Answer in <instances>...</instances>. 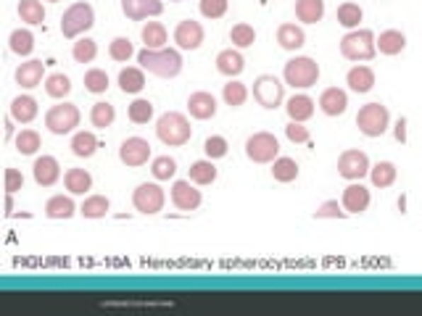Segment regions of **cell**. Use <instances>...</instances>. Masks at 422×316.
Instances as JSON below:
<instances>
[{"label":"cell","mask_w":422,"mask_h":316,"mask_svg":"<svg viewBox=\"0 0 422 316\" xmlns=\"http://www.w3.org/2000/svg\"><path fill=\"white\" fill-rule=\"evenodd\" d=\"M132 42L127 37H116L111 45H108V56L114 58V61H127V58L132 56Z\"/></svg>","instance_id":"49"},{"label":"cell","mask_w":422,"mask_h":316,"mask_svg":"<svg viewBox=\"0 0 422 316\" xmlns=\"http://www.w3.org/2000/svg\"><path fill=\"white\" fill-rule=\"evenodd\" d=\"M96 53H98L96 40H87V37L77 40V42H74V50H72V56H74L77 64H90V61L96 58Z\"/></svg>","instance_id":"40"},{"label":"cell","mask_w":422,"mask_h":316,"mask_svg":"<svg viewBox=\"0 0 422 316\" xmlns=\"http://www.w3.org/2000/svg\"><path fill=\"white\" fill-rule=\"evenodd\" d=\"M114 105L111 103H96L93 105V111H90V122H93V127H98V129H106V127L114 124Z\"/></svg>","instance_id":"37"},{"label":"cell","mask_w":422,"mask_h":316,"mask_svg":"<svg viewBox=\"0 0 422 316\" xmlns=\"http://www.w3.org/2000/svg\"><path fill=\"white\" fill-rule=\"evenodd\" d=\"M35 116H38V100H35V98L19 95L11 100V119H13V122L29 124Z\"/></svg>","instance_id":"20"},{"label":"cell","mask_w":422,"mask_h":316,"mask_svg":"<svg viewBox=\"0 0 422 316\" xmlns=\"http://www.w3.org/2000/svg\"><path fill=\"white\" fill-rule=\"evenodd\" d=\"M143 42H145V48L161 50L164 42H166V29H164V24H159V21H148V24L143 27Z\"/></svg>","instance_id":"32"},{"label":"cell","mask_w":422,"mask_h":316,"mask_svg":"<svg viewBox=\"0 0 422 316\" xmlns=\"http://www.w3.org/2000/svg\"><path fill=\"white\" fill-rule=\"evenodd\" d=\"M285 134H288L290 143H309V129L301 122H290L285 127Z\"/></svg>","instance_id":"53"},{"label":"cell","mask_w":422,"mask_h":316,"mask_svg":"<svg viewBox=\"0 0 422 316\" xmlns=\"http://www.w3.org/2000/svg\"><path fill=\"white\" fill-rule=\"evenodd\" d=\"M24 187V177H21L19 169H6V190L16 192Z\"/></svg>","instance_id":"54"},{"label":"cell","mask_w":422,"mask_h":316,"mask_svg":"<svg viewBox=\"0 0 422 316\" xmlns=\"http://www.w3.org/2000/svg\"><path fill=\"white\" fill-rule=\"evenodd\" d=\"M119 87H122V90H125V93H140V90H143L145 87V77H143V71H140V69H122V71H119Z\"/></svg>","instance_id":"31"},{"label":"cell","mask_w":422,"mask_h":316,"mask_svg":"<svg viewBox=\"0 0 422 316\" xmlns=\"http://www.w3.org/2000/svg\"><path fill=\"white\" fill-rule=\"evenodd\" d=\"M77 124H79V111H77V105H72V103L53 105L48 114H45V127H48L53 134H69Z\"/></svg>","instance_id":"8"},{"label":"cell","mask_w":422,"mask_h":316,"mask_svg":"<svg viewBox=\"0 0 422 316\" xmlns=\"http://www.w3.org/2000/svg\"><path fill=\"white\" fill-rule=\"evenodd\" d=\"M188 111L195 119H211V116L217 114V100H214L211 93H193L188 98Z\"/></svg>","instance_id":"18"},{"label":"cell","mask_w":422,"mask_h":316,"mask_svg":"<svg viewBox=\"0 0 422 316\" xmlns=\"http://www.w3.org/2000/svg\"><path fill=\"white\" fill-rule=\"evenodd\" d=\"M375 50H377V42H375V35L370 29L348 32L341 40V53L348 61H370V58H375Z\"/></svg>","instance_id":"3"},{"label":"cell","mask_w":422,"mask_h":316,"mask_svg":"<svg viewBox=\"0 0 422 316\" xmlns=\"http://www.w3.org/2000/svg\"><path fill=\"white\" fill-rule=\"evenodd\" d=\"M85 87L90 93H106V87H108V74L101 71V69H90L85 74Z\"/></svg>","instance_id":"48"},{"label":"cell","mask_w":422,"mask_h":316,"mask_svg":"<svg viewBox=\"0 0 422 316\" xmlns=\"http://www.w3.org/2000/svg\"><path fill=\"white\" fill-rule=\"evenodd\" d=\"M45 213L50 219H69L74 216V201L72 198H64V195H56L45 203Z\"/></svg>","instance_id":"29"},{"label":"cell","mask_w":422,"mask_h":316,"mask_svg":"<svg viewBox=\"0 0 422 316\" xmlns=\"http://www.w3.org/2000/svg\"><path fill=\"white\" fill-rule=\"evenodd\" d=\"M319 79V66L312 58L298 56L285 64V82L293 87H312Z\"/></svg>","instance_id":"6"},{"label":"cell","mask_w":422,"mask_h":316,"mask_svg":"<svg viewBox=\"0 0 422 316\" xmlns=\"http://www.w3.org/2000/svg\"><path fill=\"white\" fill-rule=\"evenodd\" d=\"M316 219H343L346 211H341V206H338V201H327L319 206V211L314 213Z\"/></svg>","instance_id":"52"},{"label":"cell","mask_w":422,"mask_h":316,"mask_svg":"<svg viewBox=\"0 0 422 316\" xmlns=\"http://www.w3.org/2000/svg\"><path fill=\"white\" fill-rule=\"evenodd\" d=\"M217 180V166L211 161H195L190 166V182L195 185H211Z\"/></svg>","instance_id":"35"},{"label":"cell","mask_w":422,"mask_h":316,"mask_svg":"<svg viewBox=\"0 0 422 316\" xmlns=\"http://www.w3.org/2000/svg\"><path fill=\"white\" fill-rule=\"evenodd\" d=\"M272 177L278 182H293L298 177V166L293 158H275V166H272Z\"/></svg>","instance_id":"36"},{"label":"cell","mask_w":422,"mask_h":316,"mask_svg":"<svg viewBox=\"0 0 422 316\" xmlns=\"http://www.w3.org/2000/svg\"><path fill=\"white\" fill-rule=\"evenodd\" d=\"M338 21H341L346 29H354L356 24L362 21V8L354 6V3H343V6L338 8Z\"/></svg>","instance_id":"46"},{"label":"cell","mask_w":422,"mask_h":316,"mask_svg":"<svg viewBox=\"0 0 422 316\" xmlns=\"http://www.w3.org/2000/svg\"><path fill=\"white\" fill-rule=\"evenodd\" d=\"M96 24V13L93 8L87 6V3H74L72 8L64 13V19H61V32H64V37H77L82 32Z\"/></svg>","instance_id":"4"},{"label":"cell","mask_w":422,"mask_h":316,"mask_svg":"<svg viewBox=\"0 0 422 316\" xmlns=\"http://www.w3.org/2000/svg\"><path fill=\"white\" fill-rule=\"evenodd\" d=\"M151 172H154L156 180H172L174 172H177V163L169 156H159L154 161V166H151Z\"/></svg>","instance_id":"47"},{"label":"cell","mask_w":422,"mask_h":316,"mask_svg":"<svg viewBox=\"0 0 422 316\" xmlns=\"http://www.w3.org/2000/svg\"><path fill=\"white\" fill-rule=\"evenodd\" d=\"M253 98H256L259 105H264V108H278V105L283 103V85H280V79L269 77V74L259 77L253 82Z\"/></svg>","instance_id":"9"},{"label":"cell","mask_w":422,"mask_h":316,"mask_svg":"<svg viewBox=\"0 0 422 316\" xmlns=\"http://www.w3.org/2000/svg\"><path fill=\"white\" fill-rule=\"evenodd\" d=\"M174 40L183 50H195L203 42V27L193 19L180 21L177 29H174Z\"/></svg>","instance_id":"13"},{"label":"cell","mask_w":422,"mask_h":316,"mask_svg":"<svg viewBox=\"0 0 422 316\" xmlns=\"http://www.w3.org/2000/svg\"><path fill=\"white\" fill-rule=\"evenodd\" d=\"M304 29L296 27V24H283V27L278 29V42L280 48L285 50H298L301 45H304Z\"/></svg>","instance_id":"26"},{"label":"cell","mask_w":422,"mask_h":316,"mask_svg":"<svg viewBox=\"0 0 422 316\" xmlns=\"http://www.w3.org/2000/svg\"><path fill=\"white\" fill-rule=\"evenodd\" d=\"M42 71H45L42 61H27V64H21L16 69V82L21 87H27V90H32V87H38L42 82Z\"/></svg>","instance_id":"21"},{"label":"cell","mask_w":422,"mask_h":316,"mask_svg":"<svg viewBox=\"0 0 422 316\" xmlns=\"http://www.w3.org/2000/svg\"><path fill=\"white\" fill-rule=\"evenodd\" d=\"M45 93L50 98H67L72 93V82H69L67 74H50L45 79Z\"/></svg>","instance_id":"39"},{"label":"cell","mask_w":422,"mask_h":316,"mask_svg":"<svg viewBox=\"0 0 422 316\" xmlns=\"http://www.w3.org/2000/svg\"><path fill=\"white\" fill-rule=\"evenodd\" d=\"M32 172H35V182L42 185V187H50V185L58 182V177H61V169H58V161L53 156H42L35 161L32 166Z\"/></svg>","instance_id":"16"},{"label":"cell","mask_w":422,"mask_h":316,"mask_svg":"<svg viewBox=\"0 0 422 316\" xmlns=\"http://www.w3.org/2000/svg\"><path fill=\"white\" fill-rule=\"evenodd\" d=\"M122 11L127 13V19L140 21L145 16H159L164 6L161 0H122Z\"/></svg>","instance_id":"15"},{"label":"cell","mask_w":422,"mask_h":316,"mask_svg":"<svg viewBox=\"0 0 422 316\" xmlns=\"http://www.w3.org/2000/svg\"><path fill=\"white\" fill-rule=\"evenodd\" d=\"M156 134H159V140L164 145H185L190 140V122L185 119L183 114H177V111H169V114H164L159 119V124H156Z\"/></svg>","instance_id":"2"},{"label":"cell","mask_w":422,"mask_h":316,"mask_svg":"<svg viewBox=\"0 0 422 316\" xmlns=\"http://www.w3.org/2000/svg\"><path fill=\"white\" fill-rule=\"evenodd\" d=\"M319 105H322V111H325L327 116H341L346 111V105H348V98H346L343 90L327 87L325 93L319 95Z\"/></svg>","instance_id":"19"},{"label":"cell","mask_w":422,"mask_h":316,"mask_svg":"<svg viewBox=\"0 0 422 316\" xmlns=\"http://www.w3.org/2000/svg\"><path fill=\"white\" fill-rule=\"evenodd\" d=\"M388 108L380 103H367L362 111H359V116H356V124H359V129L367 134V137H380V134L388 129Z\"/></svg>","instance_id":"5"},{"label":"cell","mask_w":422,"mask_h":316,"mask_svg":"<svg viewBox=\"0 0 422 316\" xmlns=\"http://www.w3.org/2000/svg\"><path fill=\"white\" fill-rule=\"evenodd\" d=\"M119 158H122V163L137 169V166H143V163L151 158V145H148V140H143V137H130V140H125L122 148H119Z\"/></svg>","instance_id":"12"},{"label":"cell","mask_w":422,"mask_h":316,"mask_svg":"<svg viewBox=\"0 0 422 316\" xmlns=\"http://www.w3.org/2000/svg\"><path fill=\"white\" fill-rule=\"evenodd\" d=\"M396 140H406V119H399V124H396Z\"/></svg>","instance_id":"55"},{"label":"cell","mask_w":422,"mask_h":316,"mask_svg":"<svg viewBox=\"0 0 422 316\" xmlns=\"http://www.w3.org/2000/svg\"><path fill=\"white\" fill-rule=\"evenodd\" d=\"M243 56H240L238 50H222L219 56H217V69H219L224 77H238L240 71H243Z\"/></svg>","instance_id":"23"},{"label":"cell","mask_w":422,"mask_h":316,"mask_svg":"<svg viewBox=\"0 0 422 316\" xmlns=\"http://www.w3.org/2000/svg\"><path fill=\"white\" fill-rule=\"evenodd\" d=\"M367 172H370V158L362 151H346L338 158V174L346 180H362Z\"/></svg>","instance_id":"10"},{"label":"cell","mask_w":422,"mask_h":316,"mask_svg":"<svg viewBox=\"0 0 422 316\" xmlns=\"http://www.w3.org/2000/svg\"><path fill=\"white\" fill-rule=\"evenodd\" d=\"M370 206V190L362 185H348L343 190V209L346 213H362Z\"/></svg>","instance_id":"17"},{"label":"cell","mask_w":422,"mask_h":316,"mask_svg":"<svg viewBox=\"0 0 422 316\" xmlns=\"http://www.w3.org/2000/svg\"><path fill=\"white\" fill-rule=\"evenodd\" d=\"M227 11V0H201V13L206 19H219Z\"/></svg>","instance_id":"50"},{"label":"cell","mask_w":422,"mask_h":316,"mask_svg":"<svg viewBox=\"0 0 422 316\" xmlns=\"http://www.w3.org/2000/svg\"><path fill=\"white\" fill-rule=\"evenodd\" d=\"M230 40L238 48H249V45H253V40H256V32H253L251 24H235L230 32Z\"/></svg>","instance_id":"45"},{"label":"cell","mask_w":422,"mask_h":316,"mask_svg":"<svg viewBox=\"0 0 422 316\" xmlns=\"http://www.w3.org/2000/svg\"><path fill=\"white\" fill-rule=\"evenodd\" d=\"M224 103L232 105V108H238V105L246 103V98H249V90L243 82H230V85H224Z\"/></svg>","instance_id":"43"},{"label":"cell","mask_w":422,"mask_h":316,"mask_svg":"<svg viewBox=\"0 0 422 316\" xmlns=\"http://www.w3.org/2000/svg\"><path fill=\"white\" fill-rule=\"evenodd\" d=\"M348 87L354 90V93H370L375 85V74L370 66H354L348 71V77H346Z\"/></svg>","instance_id":"22"},{"label":"cell","mask_w":422,"mask_h":316,"mask_svg":"<svg viewBox=\"0 0 422 316\" xmlns=\"http://www.w3.org/2000/svg\"><path fill=\"white\" fill-rule=\"evenodd\" d=\"M370 177H372L375 187H391L396 182V166L391 161L375 163L372 169H370Z\"/></svg>","instance_id":"30"},{"label":"cell","mask_w":422,"mask_h":316,"mask_svg":"<svg viewBox=\"0 0 422 316\" xmlns=\"http://www.w3.org/2000/svg\"><path fill=\"white\" fill-rule=\"evenodd\" d=\"M278 137L269 132H256L253 137H249L246 140V156H249L251 161L256 163H269L278 158Z\"/></svg>","instance_id":"7"},{"label":"cell","mask_w":422,"mask_h":316,"mask_svg":"<svg viewBox=\"0 0 422 316\" xmlns=\"http://www.w3.org/2000/svg\"><path fill=\"white\" fill-rule=\"evenodd\" d=\"M151 116H154V105L148 103V100H135L130 105V122L132 124H148Z\"/></svg>","instance_id":"44"},{"label":"cell","mask_w":422,"mask_h":316,"mask_svg":"<svg viewBox=\"0 0 422 316\" xmlns=\"http://www.w3.org/2000/svg\"><path fill=\"white\" fill-rule=\"evenodd\" d=\"M314 114V100L309 95H293L288 100V116L290 122H307Z\"/></svg>","instance_id":"27"},{"label":"cell","mask_w":422,"mask_h":316,"mask_svg":"<svg viewBox=\"0 0 422 316\" xmlns=\"http://www.w3.org/2000/svg\"><path fill=\"white\" fill-rule=\"evenodd\" d=\"M137 64L143 69H148L151 74H159V77H174L180 74L183 69V56L177 50H154V48H143L137 53Z\"/></svg>","instance_id":"1"},{"label":"cell","mask_w":422,"mask_h":316,"mask_svg":"<svg viewBox=\"0 0 422 316\" xmlns=\"http://www.w3.org/2000/svg\"><path fill=\"white\" fill-rule=\"evenodd\" d=\"M377 48L385 56H396V53H401L406 48V37H404L399 29H385L383 35H380V40H377Z\"/></svg>","instance_id":"25"},{"label":"cell","mask_w":422,"mask_h":316,"mask_svg":"<svg viewBox=\"0 0 422 316\" xmlns=\"http://www.w3.org/2000/svg\"><path fill=\"white\" fill-rule=\"evenodd\" d=\"M98 148V140L93 132H79L74 134V140H72V151H74V156H79V158H90V156L96 153Z\"/></svg>","instance_id":"34"},{"label":"cell","mask_w":422,"mask_h":316,"mask_svg":"<svg viewBox=\"0 0 422 316\" xmlns=\"http://www.w3.org/2000/svg\"><path fill=\"white\" fill-rule=\"evenodd\" d=\"M53 3H56V0H53Z\"/></svg>","instance_id":"57"},{"label":"cell","mask_w":422,"mask_h":316,"mask_svg":"<svg viewBox=\"0 0 422 316\" xmlns=\"http://www.w3.org/2000/svg\"><path fill=\"white\" fill-rule=\"evenodd\" d=\"M13 134V127H11V122H6V137H11Z\"/></svg>","instance_id":"56"},{"label":"cell","mask_w":422,"mask_h":316,"mask_svg":"<svg viewBox=\"0 0 422 316\" xmlns=\"http://www.w3.org/2000/svg\"><path fill=\"white\" fill-rule=\"evenodd\" d=\"M132 203H135V209L143 211V213H156V211L164 209V190L159 185L145 182L135 190Z\"/></svg>","instance_id":"11"},{"label":"cell","mask_w":422,"mask_h":316,"mask_svg":"<svg viewBox=\"0 0 422 316\" xmlns=\"http://www.w3.org/2000/svg\"><path fill=\"white\" fill-rule=\"evenodd\" d=\"M38 148H40V134L35 129H21V134L16 137V151L21 156H32L38 153Z\"/></svg>","instance_id":"42"},{"label":"cell","mask_w":422,"mask_h":316,"mask_svg":"<svg viewBox=\"0 0 422 316\" xmlns=\"http://www.w3.org/2000/svg\"><path fill=\"white\" fill-rule=\"evenodd\" d=\"M172 203L180 211H195L201 206V192L195 190L190 182L180 180V182H174L172 187Z\"/></svg>","instance_id":"14"},{"label":"cell","mask_w":422,"mask_h":316,"mask_svg":"<svg viewBox=\"0 0 422 316\" xmlns=\"http://www.w3.org/2000/svg\"><path fill=\"white\" fill-rule=\"evenodd\" d=\"M203 151H206L209 158H222V156H227V140L224 137H209L203 143Z\"/></svg>","instance_id":"51"},{"label":"cell","mask_w":422,"mask_h":316,"mask_svg":"<svg viewBox=\"0 0 422 316\" xmlns=\"http://www.w3.org/2000/svg\"><path fill=\"white\" fill-rule=\"evenodd\" d=\"M64 185H67L69 192H74V195H82L93 187V177L85 172V169H69L67 177H64Z\"/></svg>","instance_id":"28"},{"label":"cell","mask_w":422,"mask_h":316,"mask_svg":"<svg viewBox=\"0 0 422 316\" xmlns=\"http://www.w3.org/2000/svg\"><path fill=\"white\" fill-rule=\"evenodd\" d=\"M19 16L27 24H42L45 21V8L40 0H21L19 3Z\"/></svg>","instance_id":"33"},{"label":"cell","mask_w":422,"mask_h":316,"mask_svg":"<svg viewBox=\"0 0 422 316\" xmlns=\"http://www.w3.org/2000/svg\"><path fill=\"white\" fill-rule=\"evenodd\" d=\"M296 16L301 21H307V24H316L325 16V0H298Z\"/></svg>","instance_id":"24"},{"label":"cell","mask_w":422,"mask_h":316,"mask_svg":"<svg viewBox=\"0 0 422 316\" xmlns=\"http://www.w3.org/2000/svg\"><path fill=\"white\" fill-rule=\"evenodd\" d=\"M35 48V37H32V32L29 29H16L13 35H11V50L13 53H19V56H29Z\"/></svg>","instance_id":"38"},{"label":"cell","mask_w":422,"mask_h":316,"mask_svg":"<svg viewBox=\"0 0 422 316\" xmlns=\"http://www.w3.org/2000/svg\"><path fill=\"white\" fill-rule=\"evenodd\" d=\"M106 213H108V201L103 195H93L82 203V216H87V219H101Z\"/></svg>","instance_id":"41"}]
</instances>
